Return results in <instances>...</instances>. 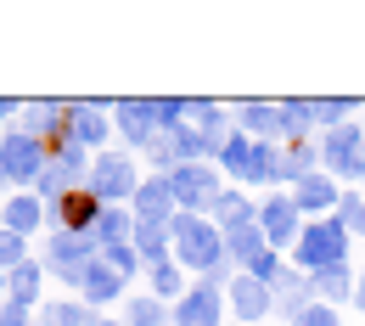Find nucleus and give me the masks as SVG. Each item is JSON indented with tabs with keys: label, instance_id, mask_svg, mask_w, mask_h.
Here are the masks:
<instances>
[{
	"label": "nucleus",
	"instance_id": "nucleus-25",
	"mask_svg": "<svg viewBox=\"0 0 365 326\" xmlns=\"http://www.w3.org/2000/svg\"><path fill=\"white\" fill-rule=\"evenodd\" d=\"M0 298H6V270H0Z\"/></svg>",
	"mask_w": 365,
	"mask_h": 326
},
{
	"label": "nucleus",
	"instance_id": "nucleus-11",
	"mask_svg": "<svg viewBox=\"0 0 365 326\" xmlns=\"http://www.w3.org/2000/svg\"><path fill=\"white\" fill-rule=\"evenodd\" d=\"M169 191H175L180 203H208V197H214V180H208V169H175Z\"/></svg>",
	"mask_w": 365,
	"mask_h": 326
},
{
	"label": "nucleus",
	"instance_id": "nucleus-4",
	"mask_svg": "<svg viewBox=\"0 0 365 326\" xmlns=\"http://www.w3.org/2000/svg\"><path fill=\"white\" fill-rule=\"evenodd\" d=\"M40 214H46V203H40L34 191H23V197H11V203L0 208V231H17V236H29L34 225H40Z\"/></svg>",
	"mask_w": 365,
	"mask_h": 326
},
{
	"label": "nucleus",
	"instance_id": "nucleus-18",
	"mask_svg": "<svg viewBox=\"0 0 365 326\" xmlns=\"http://www.w3.org/2000/svg\"><path fill=\"white\" fill-rule=\"evenodd\" d=\"M163 321V310L152 304V298H140V304H130V326H158Z\"/></svg>",
	"mask_w": 365,
	"mask_h": 326
},
{
	"label": "nucleus",
	"instance_id": "nucleus-12",
	"mask_svg": "<svg viewBox=\"0 0 365 326\" xmlns=\"http://www.w3.org/2000/svg\"><path fill=\"white\" fill-rule=\"evenodd\" d=\"M264 231H270L275 242H287V236L298 231V203H281V197H275L270 208H264Z\"/></svg>",
	"mask_w": 365,
	"mask_h": 326
},
{
	"label": "nucleus",
	"instance_id": "nucleus-19",
	"mask_svg": "<svg viewBox=\"0 0 365 326\" xmlns=\"http://www.w3.org/2000/svg\"><path fill=\"white\" fill-rule=\"evenodd\" d=\"M298 203H304V208H320V203H331V186H326V180H304Z\"/></svg>",
	"mask_w": 365,
	"mask_h": 326
},
{
	"label": "nucleus",
	"instance_id": "nucleus-7",
	"mask_svg": "<svg viewBox=\"0 0 365 326\" xmlns=\"http://www.w3.org/2000/svg\"><path fill=\"white\" fill-rule=\"evenodd\" d=\"M91 191L96 197H124L130 191V163L124 158H101L91 169Z\"/></svg>",
	"mask_w": 365,
	"mask_h": 326
},
{
	"label": "nucleus",
	"instance_id": "nucleus-13",
	"mask_svg": "<svg viewBox=\"0 0 365 326\" xmlns=\"http://www.w3.org/2000/svg\"><path fill=\"white\" fill-rule=\"evenodd\" d=\"M118 118H124V136H130V141H152V107L124 101V107H118Z\"/></svg>",
	"mask_w": 365,
	"mask_h": 326
},
{
	"label": "nucleus",
	"instance_id": "nucleus-17",
	"mask_svg": "<svg viewBox=\"0 0 365 326\" xmlns=\"http://www.w3.org/2000/svg\"><path fill=\"white\" fill-rule=\"evenodd\" d=\"M51 326H96V321L79 310V304H56V310H51Z\"/></svg>",
	"mask_w": 365,
	"mask_h": 326
},
{
	"label": "nucleus",
	"instance_id": "nucleus-1",
	"mask_svg": "<svg viewBox=\"0 0 365 326\" xmlns=\"http://www.w3.org/2000/svg\"><path fill=\"white\" fill-rule=\"evenodd\" d=\"M46 175V146L29 130H6L0 136V186H29Z\"/></svg>",
	"mask_w": 365,
	"mask_h": 326
},
{
	"label": "nucleus",
	"instance_id": "nucleus-23",
	"mask_svg": "<svg viewBox=\"0 0 365 326\" xmlns=\"http://www.w3.org/2000/svg\"><path fill=\"white\" fill-rule=\"evenodd\" d=\"M0 326H29V315H17V310H0Z\"/></svg>",
	"mask_w": 365,
	"mask_h": 326
},
{
	"label": "nucleus",
	"instance_id": "nucleus-2",
	"mask_svg": "<svg viewBox=\"0 0 365 326\" xmlns=\"http://www.w3.org/2000/svg\"><path fill=\"white\" fill-rule=\"evenodd\" d=\"M51 214H56V231L91 236V231H96V220H101V197H96L91 186H73V191H62V197L51 203Z\"/></svg>",
	"mask_w": 365,
	"mask_h": 326
},
{
	"label": "nucleus",
	"instance_id": "nucleus-22",
	"mask_svg": "<svg viewBox=\"0 0 365 326\" xmlns=\"http://www.w3.org/2000/svg\"><path fill=\"white\" fill-rule=\"evenodd\" d=\"M298 326H337V321H331L326 310H304V321H298Z\"/></svg>",
	"mask_w": 365,
	"mask_h": 326
},
{
	"label": "nucleus",
	"instance_id": "nucleus-20",
	"mask_svg": "<svg viewBox=\"0 0 365 326\" xmlns=\"http://www.w3.org/2000/svg\"><path fill=\"white\" fill-rule=\"evenodd\" d=\"M230 253H242V259H259V236L247 231V225H242V231H230Z\"/></svg>",
	"mask_w": 365,
	"mask_h": 326
},
{
	"label": "nucleus",
	"instance_id": "nucleus-26",
	"mask_svg": "<svg viewBox=\"0 0 365 326\" xmlns=\"http://www.w3.org/2000/svg\"><path fill=\"white\" fill-rule=\"evenodd\" d=\"M360 231H365V214H360Z\"/></svg>",
	"mask_w": 365,
	"mask_h": 326
},
{
	"label": "nucleus",
	"instance_id": "nucleus-21",
	"mask_svg": "<svg viewBox=\"0 0 365 326\" xmlns=\"http://www.w3.org/2000/svg\"><path fill=\"white\" fill-rule=\"evenodd\" d=\"M175 287H180V276H175L169 265H158V292H175Z\"/></svg>",
	"mask_w": 365,
	"mask_h": 326
},
{
	"label": "nucleus",
	"instance_id": "nucleus-15",
	"mask_svg": "<svg viewBox=\"0 0 365 326\" xmlns=\"http://www.w3.org/2000/svg\"><path fill=\"white\" fill-rule=\"evenodd\" d=\"M236 315H264V287L259 281H236Z\"/></svg>",
	"mask_w": 365,
	"mask_h": 326
},
{
	"label": "nucleus",
	"instance_id": "nucleus-16",
	"mask_svg": "<svg viewBox=\"0 0 365 326\" xmlns=\"http://www.w3.org/2000/svg\"><path fill=\"white\" fill-rule=\"evenodd\" d=\"M17 265H23V236H17V231H0V270L11 276Z\"/></svg>",
	"mask_w": 365,
	"mask_h": 326
},
{
	"label": "nucleus",
	"instance_id": "nucleus-5",
	"mask_svg": "<svg viewBox=\"0 0 365 326\" xmlns=\"http://www.w3.org/2000/svg\"><path fill=\"white\" fill-rule=\"evenodd\" d=\"M337 259H343V231L337 225H315V231L304 236V265H326L331 270Z\"/></svg>",
	"mask_w": 365,
	"mask_h": 326
},
{
	"label": "nucleus",
	"instance_id": "nucleus-3",
	"mask_svg": "<svg viewBox=\"0 0 365 326\" xmlns=\"http://www.w3.org/2000/svg\"><path fill=\"white\" fill-rule=\"evenodd\" d=\"M40 298V265H17L11 276H6V310H17V315H29V304Z\"/></svg>",
	"mask_w": 365,
	"mask_h": 326
},
{
	"label": "nucleus",
	"instance_id": "nucleus-6",
	"mask_svg": "<svg viewBox=\"0 0 365 326\" xmlns=\"http://www.w3.org/2000/svg\"><path fill=\"white\" fill-rule=\"evenodd\" d=\"M175 236H180V259H197V265H214V259H220L214 231H202L197 220H180V225H175Z\"/></svg>",
	"mask_w": 365,
	"mask_h": 326
},
{
	"label": "nucleus",
	"instance_id": "nucleus-9",
	"mask_svg": "<svg viewBox=\"0 0 365 326\" xmlns=\"http://www.w3.org/2000/svg\"><path fill=\"white\" fill-rule=\"evenodd\" d=\"M214 321H220V298H214V287L191 292L180 310H175V326H214Z\"/></svg>",
	"mask_w": 365,
	"mask_h": 326
},
{
	"label": "nucleus",
	"instance_id": "nucleus-14",
	"mask_svg": "<svg viewBox=\"0 0 365 326\" xmlns=\"http://www.w3.org/2000/svg\"><path fill=\"white\" fill-rule=\"evenodd\" d=\"M85 298H113L118 292V270H101V259H91V270H85Z\"/></svg>",
	"mask_w": 365,
	"mask_h": 326
},
{
	"label": "nucleus",
	"instance_id": "nucleus-24",
	"mask_svg": "<svg viewBox=\"0 0 365 326\" xmlns=\"http://www.w3.org/2000/svg\"><path fill=\"white\" fill-rule=\"evenodd\" d=\"M11 113H17V107H11V101H0V124H6V118H11Z\"/></svg>",
	"mask_w": 365,
	"mask_h": 326
},
{
	"label": "nucleus",
	"instance_id": "nucleus-10",
	"mask_svg": "<svg viewBox=\"0 0 365 326\" xmlns=\"http://www.w3.org/2000/svg\"><path fill=\"white\" fill-rule=\"evenodd\" d=\"M68 130H73L79 146H96V141L107 136V118H101L96 107H85V101H68Z\"/></svg>",
	"mask_w": 365,
	"mask_h": 326
},
{
	"label": "nucleus",
	"instance_id": "nucleus-8",
	"mask_svg": "<svg viewBox=\"0 0 365 326\" xmlns=\"http://www.w3.org/2000/svg\"><path fill=\"white\" fill-rule=\"evenodd\" d=\"M169 203H175V191H169V180H152V186H140V191H135L140 225H163V220H169Z\"/></svg>",
	"mask_w": 365,
	"mask_h": 326
}]
</instances>
